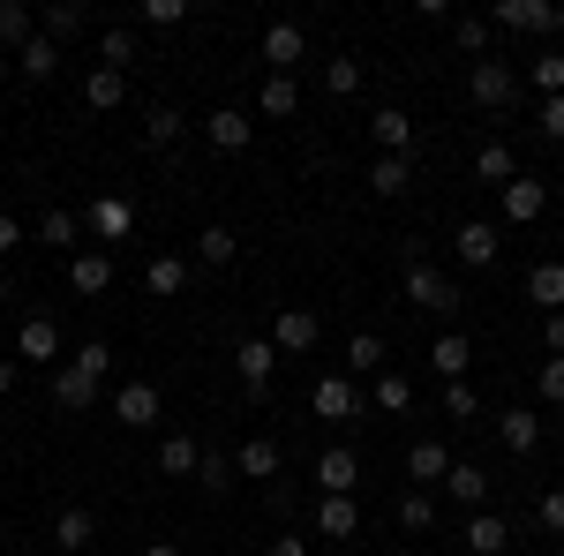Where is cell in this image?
Masks as SVG:
<instances>
[{
  "instance_id": "cell-13",
  "label": "cell",
  "mask_w": 564,
  "mask_h": 556,
  "mask_svg": "<svg viewBox=\"0 0 564 556\" xmlns=\"http://www.w3.org/2000/svg\"><path fill=\"white\" fill-rule=\"evenodd\" d=\"M234 369H241V384H249V391H263L271 377H279V346H271V339H241V346H234Z\"/></svg>"
},
{
  "instance_id": "cell-17",
  "label": "cell",
  "mask_w": 564,
  "mask_h": 556,
  "mask_svg": "<svg viewBox=\"0 0 564 556\" xmlns=\"http://www.w3.org/2000/svg\"><path fill=\"white\" fill-rule=\"evenodd\" d=\"M316 534H324V542H354V534H361L354 497H316Z\"/></svg>"
},
{
  "instance_id": "cell-24",
  "label": "cell",
  "mask_w": 564,
  "mask_h": 556,
  "mask_svg": "<svg viewBox=\"0 0 564 556\" xmlns=\"http://www.w3.org/2000/svg\"><path fill=\"white\" fill-rule=\"evenodd\" d=\"M234 467H241V481H279V444H271V436H249V444L234 451Z\"/></svg>"
},
{
  "instance_id": "cell-30",
  "label": "cell",
  "mask_w": 564,
  "mask_h": 556,
  "mask_svg": "<svg viewBox=\"0 0 564 556\" xmlns=\"http://www.w3.org/2000/svg\"><path fill=\"white\" fill-rule=\"evenodd\" d=\"M369 188H377V196H406V188H414V159H377V166H369Z\"/></svg>"
},
{
  "instance_id": "cell-50",
  "label": "cell",
  "mask_w": 564,
  "mask_h": 556,
  "mask_svg": "<svg viewBox=\"0 0 564 556\" xmlns=\"http://www.w3.org/2000/svg\"><path fill=\"white\" fill-rule=\"evenodd\" d=\"M534 512H542L550 534H564V489H542V504H534Z\"/></svg>"
},
{
  "instance_id": "cell-45",
  "label": "cell",
  "mask_w": 564,
  "mask_h": 556,
  "mask_svg": "<svg viewBox=\"0 0 564 556\" xmlns=\"http://www.w3.org/2000/svg\"><path fill=\"white\" fill-rule=\"evenodd\" d=\"M527 76H534L542 98H564V53H534V68H527Z\"/></svg>"
},
{
  "instance_id": "cell-57",
  "label": "cell",
  "mask_w": 564,
  "mask_h": 556,
  "mask_svg": "<svg viewBox=\"0 0 564 556\" xmlns=\"http://www.w3.org/2000/svg\"><path fill=\"white\" fill-rule=\"evenodd\" d=\"M8 301H15V286H8V271H0V308H8Z\"/></svg>"
},
{
  "instance_id": "cell-12",
  "label": "cell",
  "mask_w": 564,
  "mask_h": 556,
  "mask_svg": "<svg viewBox=\"0 0 564 556\" xmlns=\"http://www.w3.org/2000/svg\"><path fill=\"white\" fill-rule=\"evenodd\" d=\"M61 353V324L53 316H23L15 324V361H53Z\"/></svg>"
},
{
  "instance_id": "cell-9",
  "label": "cell",
  "mask_w": 564,
  "mask_h": 556,
  "mask_svg": "<svg viewBox=\"0 0 564 556\" xmlns=\"http://www.w3.org/2000/svg\"><path fill=\"white\" fill-rule=\"evenodd\" d=\"M489 489H497V481H489L475 459H459V467L444 473V497H452V504H467V512H489Z\"/></svg>"
},
{
  "instance_id": "cell-56",
  "label": "cell",
  "mask_w": 564,
  "mask_h": 556,
  "mask_svg": "<svg viewBox=\"0 0 564 556\" xmlns=\"http://www.w3.org/2000/svg\"><path fill=\"white\" fill-rule=\"evenodd\" d=\"M143 556H181V549L174 542H143Z\"/></svg>"
},
{
  "instance_id": "cell-1",
  "label": "cell",
  "mask_w": 564,
  "mask_h": 556,
  "mask_svg": "<svg viewBox=\"0 0 564 556\" xmlns=\"http://www.w3.org/2000/svg\"><path fill=\"white\" fill-rule=\"evenodd\" d=\"M106 369H113V353L90 339L84 353H76V361H61V369H53V399H61L68 414H84L90 399H98V384H106Z\"/></svg>"
},
{
  "instance_id": "cell-18",
  "label": "cell",
  "mask_w": 564,
  "mask_h": 556,
  "mask_svg": "<svg viewBox=\"0 0 564 556\" xmlns=\"http://www.w3.org/2000/svg\"><path fill=\"white\" fill-rule=\"evenodd\" d=\"M527 301H534L542 316H557V308H564V263L557 257H542L534 271H527Z\"/></svg>"
},
{
  "instance_id": "cell-33",
  "label": "cell",
  "mask_w": 564,
  "mask_h": 556,
  "mask_svg": "<svg viewBox=\"0 0 564 556\" xmlns=\"http://www.w3.org/2000/svg\"><path fill=\"white\" fill-rule=\"evenodd\" d=\"M204 467V451H196V436H166V444H159V473H196Z\"/></svg>"
},
{
  "instance_id": "cell-6",
  "label": "cell",
  "mask_w": 564,
  "mask_h": 556,
  "mask_svg": "<svg viewBox=\"0 0 564 556\" xmlns=\"http://www.w3.org/2000/svg\"><path fill=\"white\" fill-rule=\"evenodd\" d=\"M249 135H257V121H249L241 106H218V113H204V143H212V151H226V159H234V151H249Z\"/></svg>"
},
{
  "instance_id": "cell-34",
  "label": "cell",
  "mask_w": 564,
  "mask_h": 556,
  "mask_svg": "<svg viewBox=\"0 0 564 556\" xmlns=\"http://www.w3.org/2000/svg\"><path fill=\"white\" fill-rule=\"evenodd\" d=\"M399 526H406V534H430L436 526V497L430 489H406V497H399Z\"/></svg>"
},
{
  "instance_id": "cell-7",
  "label": "cell",
  "mask_w": 564,
  "mask_h": 556,
  "mask_svg": "<svg viewBox=\"0 0 564 556\" xmlns=\"http://www.w3.org/2000/svg\"><path fill=\"white\" fill-rule=\"evenodd\" d=\"M316 339H324L316 308H279V324H271V346L279 353H316Z\"/></svg>"
},
{
  "instance_id": "cell-20",
  "label": "cell",
  "mask_w": 564,
  "mask_h": 556,
  "mask_svg": "<svg viewBox=\"0 0 564 556\" xmlns=\"http://www.w3.org/2000/svg\"><path fill=\"white\" fill-rule=\"evenodd\" d=\"M113 422L151 428V422H159V384H121V391H113Z\"/></svg>"
},
{
  "instance_id": "cell-39",
  "label": "cell",
  "mask_w": 564,
  "mask_h": 556,
  "mask_svg": "<svg viewBox=\"0 0 564 556\" xmlns=\"http://www.w3.org/2000/svg\"><path fill=\"white\" fill-rule=\"evenodd\" d=\"M76 233H84V218H76V211H45L39 218V241H45V249H76Z\"/></svg>"
},
{
  "instance_id": "cell-41",
  "label": "cell",
  "mask_w": 564,
  "mask_h": 556,
  "mask_svg": "<svg viewBox=\"0 0 564 556\" xmlns=\"http://www.w3.org/2000/svg\"><path fill=\"white\" fill-rule=\"evenodd\" d=\"M39 31H45L53 45H61V39H76V31H84V8H76V0H61V8H45V15H39Z\"/></svg>"
},
{
  "instance_id": "cell-16",
  "label": "cell",
  "mask_w": 564,
  "mask_h": 556,
  "mask_svg": "<svg viewBox=\"0 0 564 556\" xmlns=\"http://www.w3.org/2000/svg\"><path fill=\"white\" fill-rule=\"evenodd\" d=\"M68 286H76V294H106V286H113V257H106V249H76V257H68Z\"/></svg>"
},
{
  "instance_id": "cell-43",
  "label": "cell",
  "mask_w": 564,
  "mask_h": 556,
  "mask_svg": "<svg viewBox=\"0 0 564 556\" xmlns=\"http://www.w3.org/2000/svg\"><path fill=\"white\" fill-rule=\"evenodd\" d=\"M129 61H135V31H106L98 39V68H121L129 76Z\"/></svg>"
},
{
  "instance_id": "cell-55",
  "label": "cell",
  "mask_w": 564,
  "mask_h": 556,
  "mask_svg": "<svg viewBox=\"0 0 564 556\" xmlns=\"http://www.w3.org/2000/svg\"><path fill=\"white\" fill-rule=\"evenodd\" d=\"M8 391H15V361H0V399H8Z\"/></svg>"
},
{
  "instance_id": "cell-8",
  "label": "cell",
  "mask_w": 564,
  "mask_h": 556,
  "mask_svg": "<svg viewBox=\"0 0 564 556\" xmlns=\"http://www.w3.org/2000/svg\"><path fill=\"white\" fill-rule=\"evenodd\" d=\"M354 481H361V459H354L347 444H332L316 459V497H354Z\"/></svg>"
},
{
  "instance_id": "cell-53",
  "label": "cell",
  "mask_w": 564,
  "mask_h": 556,
  "mask_svg": "<svg viewBox=\"0 0 564 556\" xmlns=\"http://www.w3.org/2000/svg\"><path fill=\"white\" fill-rule=\"evenodd\" d=\"M542 339H550V353H564V308H557V316H542Z\"/></svg>"
},
{
  "instance_id": "cell-48",
  "label": "cell",
  "mask_w": 564,
  "mask_h": 556,
  "mask_svg": "<svg viewBox=\"0 0 564 556\" xmlns=\"http://www.w3.org/2000/svg\"><path fill=\"white\" fill-rule=\"evenodd\" d=\"M475 384H444V414H452V422H475Z\"/></svg>"
},
{
  "instance_id": "cell-42",
  "label": "cell",
  "mask_w": 564,
  "mask_h": 556,
  "mask_svg": "<svg viewBox=\"0 0 564 556\" xmlns=\"http://www.w3.org/2000/svg\"><path fill=\"white\" fill-rule=\"evenodd\" d=\"M196 481H204V489H212V497H226V489H234V481H241V467H234V459H226V451H204V467H196Z\"/></svg>"
},
{
  "instance_id": "cell-32",
  "label": "cell",
  "mask_w": 564,
  "mask_h": 556,
  "mask_svg": "<svg viewBox=\"0 0 564 556\" xmlns=\"http://www.w3.org/2000/svg\"><path fill=\"white\" fill-rule=\"evenodd\" d=\"M181 129H188V121H181L174 106H151V113H143V143H151V151H174Z\"/></svg>"
},
{
  "instance_id": "cell-26",
  "label": "cell",
  "mask_w": 564,
  "mask_h": 556,
  "mask_svg": "<svg viewBox=\"0 0 564 556\" xmlns=\"http://www.w3.org/2000/svg\"><path fill=\"white\" fill-rule=\"evenodd\" d=\"M467 549H475V556H505V549H512V526H505L497 512H475V519H467Z\"/></svg>"
},
{
  "instance_id": "cell-38",
  "label": "cell",
  "mask_w": 564,
  "mask_h": 556,
  "mask_svg": "<svg viewBox=\"0 0 564 556\" xmlns=\"http://www.w3.org/2000/svg\"><path fill=\"white\" fill-rule=\"evenodd\" d=\"M302 106V90H294V76H263V121H286Z\"/></svg>"
},
{
  "instance_id": "cell-36",
  "label": "cell",
  "mask_w": 564,
  "mask_h": 556,
  "mask_svg": "<svg viewBox=\"0 0 564 556\" xmlns=\"http://www.w3.org/2000/svg\"><path fill=\"white\" fill-rule=\"evenodd\" d=\"M234 249H241V241H234L226 226H204V241H196V263H204V271H226V263H234Z\"/></svg>"
},
{
  "instance_id": "cell-23",
  "label": "cell",
  "mask_w": 564,
  "mask_h": 556,
  "mask_svg": "<svg viewBox=\"0 0 564 556\" xmlns=\"http://www.w3.org/2000/svg\"><path fill=\"white\" fill-rule=\"evenodd\" d=\"M121 98H129V76H121V68H90L84 76V106L90 113H113Z\"/></svg>"
},
{
  "instance_id": "cell-35",
  "label": "cell",
  "mask_w": 564,
  "mask_h": 556,
  "mask_svg": "<svg viewBox=\"0 0 564 556\" xmlns=\"http://www.w3.org/2000/svg\"><path fill=\"white\" fill-rule=\"evenodd\" d=\"M0 39H8V45H31V39H39V15H31L23 0H0Z\"/></svg>"
},
{
  "instance_id": "cell-19",
  "label": "cell",
  "mask_w": 564,
  "mask_h": 556,
  "mask_svg": "<svg viewBox=\"0 0 564 556\" xmlns=\"http://www.w3.org/2000/svg\"><path fill=\"white\" fill-rule=\"evenodd\" d=\"M430 361H436V377H444V384H467V361H475V346H467V331H436Z\"/></svg>"
},
{
  "instance_id": "cell-10",
  "label": "cell",
  "mask_w": 564,
  "mask_h": 556,
  "mask_svg": "<svg viewBox=\"0 0 564 556\" xmlns=\"http://www.w3.org/2000/svg\"><path fill=\"white\" fill-rule=\"evenodd\" d=\"M129 226H135L129 196H98V204L84 211V233H98V241H129Z\"/></svg>"
},
{
  "instance_id": "cell-51",
  "label": "cell",
  "mask_w": 564,
  "mask_h": 556,
  "mask_svg": "<svg viewBox=\"0 0 564 556\" xmlns=\"http://www.w3.org/2000/svg\"><path fill=\"white\" fill-rule=\"evenodd\" d=\"M542 135L564 143V98H542Z\"/></svg>"
},
{
  "instance_id": "cell-27",
  "label": "cell",
  "mask_w": 564,
  "mask_h": 556,
  "mask_svg": "<svg viewBox=\"0 0 564 556\" xmlns=\"http://www.w3.org/2000/svg\"><path fill=\"white\" fill-rule=\"evenodd\" d=\"M90 534H98V519L84 504H68V512L53 519V549H90Z\"/></svg>"
},
{
  "instance_id": "cell-29",
  "label": "cell",
  "mask_w": 564,
  "mask_h": 556,
  "mask_svg": "<svg viewBox=\"0 0 564 556\" xmlns=\"http://www.w3.org/2000/svg\"><path fill=\"white\" fill-rule=\"evenodd\" d=\"M542 444V414L534 406H505V451H534Z\"/></svg>"
},
{
  "instance_id": "cell-28",
  "label": "cell",
  "mask_w": 564,
  "mask_h": 556,
  "mask_svg": "<svg viewBox=\"0 0 564 556\" xmlns=\"http://www.w3.org/2000/svg\"><path fill=\"white\" fill-rule=\"evenodd\" d=\"M347 377H384V339L377 331H354L347 339Z\"/></svg>"
},
{
  "instance_id": "cell-2",
  "label": "cell",
  "mask_w": 564,
  "mask_h": 556,
  "mask_svg": "<svg viewBox=\"0 0 564 556\" xmlns=\"http://www.w3.org/2000/svg\"><path fill=\"white\" fill-rule=\"evenodd\" d=\"M406 301L452 324V316H459V301H467V294H459V286H452V279H444V271H436L430 257H406Z\"/></svg>"
},
{
  "instance_id": "cell-47",
  "label": "cell",
  "mask_w": 564,
  "mask_h": 556,
  "mask_svg": "<svg viewBox=\"0 0 564 556\" xmlns=\"http://www.w3.org/2000/svg\"><path fill=\"white\" fill-rule=\"evenodd\" d=\"M534 391H542L550 406H564V353H550V361H542V377H534Z\"/></svg>"
},
{
  "instance_id": "cell-37",
  "label": "cell",
  "mask_w": 564,
  "mask_h": 556,
  "mask_svg": "<svg viewBox=\"0 0 564 556\" xmlns=\"http://www.w3.org/2000/svg\"><path fill=\"white\" fill-rule=\"evenodd\" d=\"M369 406H377V414H406V406H414V384H406V377H377V391H369Z\"/></svg>"
},
{
  "instance_id": "cell-25",
  "label": "cell",
  "mask_w": 564,
  "mask_h": 556,
  "mask_svg": "<svg viewBox=\"0 0 564 556\" xmlns=\"http://www.w3.org/2000/svg\"><path fill=\"white\" fill-rule=\"evenodd\" d=\"M181 286H188V263H181V257H151V263H143V294H151V301H174Z\"/></svg>"
},
{
  "instance_id": "cell-15",
  "label": "cell",
  "mask_w": 564,
  "mask_h": 556,
  "mask_svg": "<svg viewBox=\"0 0 564 556\" xmlns=\"http://www.w3.org/2000/svg\"><path fill=\"white\" fill-rule=\"evenodd\" d=\"M302 53H308V31H302V23H271V31H263V61H271V76H286Z\"/></svg>"
},
{
  "instance_id": "cell-54",
  "label": "cell",
  "mask_w": 564,
  "mask_h": 556,
  "mask_svg": "<svg viewBox=\"0 0 564 556\" xmlns=\"http://www.w3.org/2000/svg\"><path fill=\"white\" fill-rule=\"evenodd\" d=\"M263 556H308V542H302V534H279V542H271Z\"/></svg>"
},
{
  "instance_id": "cell-46",
  "label": "cell",
  "mask_w": 564,
  "mask_h": 556,
  "mask_svg": "<svg viewBox=\"0 0 564 556\" xmlns=\"http://www.w3.org/2000/svg\"><path fill=\"white\" fill-rule=\"evenodd\" d=\"M452 39H459V53H489V15H467V23H452Z\"/></svg>"
},
{
  "instance_id": "cell-52",
  "label": "cell",
  "mask_w": 564,
  "mask_h": 556,
  "mask_svg": "<svg viewBox=\"0 0 564 556\" xmlns=\"http://www.w3.org/2000/svg\"><path fill=\"white\" fill-rule=\"evenodd\" d=\"M15 249H23V226H15V218L0 211V257H15Z\"/></svg>"
},
{
  "instance_id": "cell-4",
  "label": "cell",
  "mask_w": 564,
  "mask_h": 556,
  "mask_svg": "<svg viewBox=\"0 0 564 556\" xmlns=\"http://www.w3.org/2000/svg\"><path fill=\"white\" fill-rule=\"evenodd\" d=\"M467 98L497 113V106H512V98H520V76H512L505 61H475V68H467Z\"/></svg>"
},
{
  "instance_id": "cell-44",
  "label": "cell",
  "mask_w": 564,
  "mask_h": 556,
  "mask_svg": "<svg viewBox=\"0 0 564 556\" xmlns=\"http://www.w3.org/2000/svg\"><path fill=\"white\" fill-rule=\"evenodd\" d=\"M324 90H332V98H354V90H361V61H347V53L324 61Z\"/></svg>"
},
{
  "instance_id": "cell-58",
  "label": "cell",
  "mask_w": 564,
  "mask_h": 556,
  "mask_svg": "<svg viewBox=\"0 0 564 556\" xmlns=\"http://www.w3.org/2000/svg\"><path fill=\"white\" fill-rule=\"evenodd\" d=\"M550 556H564V542H557V549H550Z\"/></svg>"
},
{
  "instance_id": "cell-22",
  "label": "cell",
  "mask_w": 564,
  "mask_h": 556,
  "mask_svg": "<svg viewBox=\"0 0 564 556\" xmlns=\"http://www.w3.org/2000/svg\"><path fill=\"white\" fill-rule=\"evenodd\" d=\"M475 173L489 181V188H512V181H520V151H512V143H481Z\"/></svg>"
},
{
  "instance_id": "cell-11",
  "label": "cell",
  "mask_w": 564,
  "mask_h": 556,
  "mask_svg": "<svg viewBox=\"0 0 564 556\" xmlns=\"http://www.w3.org/2000/svg\"><path fill=\"white\" fill-rule=\"evenodd\" d=\"M497 241H505V233H497V226H489V218H467V226H459V233H452V257L459 263H497Z\"/></svg>"
},
{
  "instance_id": "cell-3",
  "label": "cell",
  "mask_w": 564,
  "mask_h": 556,
  "mask_svg": "<svg viewBox=\"0 0 564 556\" xmlns=\"http://www.w3.org/2000/svg\"><path fill=\"white\" fill-rule=\"evenodd\" d=\"M489 31H542L550 39V31H564V8L557 0H497L489 8Z\"/></svg>"
},
{
  "instance_id": "cell-49",
  "label": "cell",
  "mask_w": 564,
  "mask_h": 556,
  "mask_svg": "<svg viewBox=\"0 0 564 556\" xmlns=\"http://www.w3.org/2000/svg\"><path fill=\"white\" fill-rule=\"evenodd\" d=\"M181 15H188L181 0H143V23H151V31H174Z\"/></svg>"
},
{
  "instance_id": "cell-5",
  "label": "cell",
  "mask_w": 564,
  "mask_h": 556,
  "mask_svg": "<svg viewBox=\"0 0 564 556\" xmlns=\"http://www.w3.org/2000/svg\"><path fill=\"white\" fill-rule=\"evenodd\" d=\"M308 406H316L324 422H354V414H361V391H354V377L339 369V377H316V391H308Z\"/></svg>"
},
{
  "instance_id": "cell-21",
  "label": "cell",
  "mask_w": 564,
  "mask_h": 556,
  "mask_svg": "<svg viewBox=\"0 0 564 556\" xmlns=\"http://www.w3.org/2000/svg\"><path fill=\"white\" fill-rule=\"evenodd\" d=\"M550 211V188H542V181H512V188H505V218H512V226H534V218Z\"/></svg>"
},
{
  "instance_id": "cell-14",
  "label": "cell",
  "mask_w": 564,
  "mask_h": 556,
  "mask_svg": "<svg viewBox=\"0 0 564 556\" xmlns=\"http://www.w3.org/2000/svg\"><path fill=\"white\" fill-rule=\"evenodd\" d=\"M369 135H377V159H414V121H406L399 106H384V113L369 121Z\"/></svg>"
},
{
  "instance_id": "cell-31",
  "label": "cell",
  "mask_w": 564,
  "mask_h": 556,
  "mask_svg": "<svg viewBox=\"0 0 564 556\" xmlns=\"http://www.w3.org/2000/svg\"><path fill=\"white\" fill-rule=\"evenodd\" d=\"M452 467H459V459H444V444H436V436H422V444L406 451V473H414V481H444Z\"/></svg>"
},
{
  "instance_id": "cell-40",
  "label": "cell",
  "mask_w": 564,
  "mask_h": 556,
  "mask_svg": "<svg viewBox=\"0 0 564 556\" xmlns=\"http://www.w3.org/2000/svg\"><path fill=\"white\" fill-rule=\"evenodd\" d=\"M53 68H61V45H53V39H45V31H39V39L23 45V76H31V84H45Z\"/></svg>"
}]
</instances>
